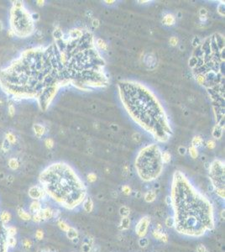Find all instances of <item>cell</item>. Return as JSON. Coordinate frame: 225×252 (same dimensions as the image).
Instances as JSON below:
<instances>
[{
	"label": "cell",
	"mask_w": 225,
	"mask_h": 252,
	"mask_svg": "<svg viewBox=\"0 0 225 252\" xmlns=\"http://www.w3.org/2000/svg\"><path fill=\"white\" fill-rule=\"evenodd\" d=\"M28 194H29V197L30 198L33 199V200H42V199H45L46 197V192L40 185H35V186L30 187Z\"/></svg>",
	"instance_id": "obj_8"
},
{
	"label": "cell",
	"mask_w": 225,
	"mask_h": 252,
	"mask_svg": "<svg viewBox=\"0 0 225 252\" xmlns=\"http://www.w3.org/2000/svg\"><path fill=\"white\" fill-rule=\"evenodd\" d=\"M79 240H80L79 237H77V238H74V239H72L71 241H72V243L74 244V245H77V244L79 243Z\"/></svg>",
	"instance_id": "obj_49"
},
{
	"label": "cell",
	"mask_w": 225,
	"mask_h": 252,
	"mask_svg": "<svg viewBox=\"0 0 225 252\" xmlns=\"http://www.w3.org/2000/svg\"><path fill=\"white\" fill-rule=\"evenodd\" d=\"M150 224V218L149 216H144L140 218L139 222L137 223L135 226V233L139 237H144L147 231H148L149 225Z\"/></svg>",
	"instance_id": "obj_7"
},
{
	"label": "cell",
	"mask_w": 225,
	"mask_h": 252,
	"mask_svg": "<svg viewBox=\"0 0 225 252\" xmlns=\"http://www.w3.org/2000/svg\"><path fill=\"white\" fill-rule=\"evenodd\" d=\"M129 171V169L128 166H124L123 168V175L124 176H127Z\"/></svg>",
	"instance_id": "obj_46"
},
{
	"label": "cell",
	"mask_w": 225,
	"mask_h": 252,
	"mask_svg": "<svg viewBox=\"0 0 225 252\" xmlns=\"http://www.w3.org/2000/svg\"><path fill=\"white\" fill-rule=\"evenodd\" d=\"M200 13H201V16L203 15V14H206L207 13V10L206 9H201V11H200Z\"/></svg>",
	"instance_id": "obj_53"
},
{
	"label": "cell",
	"mask_w": 225,
	"mask_h": 252,
	"mask_svg": "<svg viewBox=\"0 0 225 252\" xmlns=\"http://www.w3.org/2000/svg\"><path fill=\"white\" fill-rule=\"evenodd\" d=\"M122 191H123V192L125 194V195H127V196H129V194H131L132 193V189L128 185H124V186H123V188H122Z\"/></svg>",
	"instance_id": "obj_36"
},
{
	"label": "cell",
	"mask_w": 225,
	"mask_h": 252,
	"mask_svg": "<svg viewBox=\"0 0 225 252\" xmlns=\"http://www.w3.org/2000/svg\"><path fill=\"white\" fill-rule=\"evenodd\" d=\"M82 206H83V209L85 210L87 213H91L93 210V201L90 197H87L82 203Z\"/></svg>",
	"instance_id": "obj_12"
},
{
	"label": "cell",
	"mask_w": 225,
	"mask_h": 252,
	"mask_svg": "<svg viewBox=\"0 0 225 252\" xmlns=\"http://www.w3.org/2000/svg\"><path fill=\"white\" fill-rule=\"evenodd\" d=\"M11 220V214L7 211H3L0 214V222L3 223L4 224H8V223Z\"/></svg>",
	"instance_id": "obj_18"
},
{
	"label": "cell",
	"mask_w": 225,
	"mask_h": 252,
	"mask_svg": "<svg viewBox=\"0 0 225 252\" xmlns=\"http://www.w3.org/2000/svg\"><path fill=\"white\" fill-rule=\"evenodd\" d=\"M205 252H209V251H208V250H207V251H205Z\"/></svg>",
	"instance_id": "obj_57"
},
{
	"label": "cell",
	"mask_w": 225,
	"mask_h": 252,
	"mask_svg": "<svg viewBox=\"0 0 225 252\" xmlns=\"http://www.w3.org/2000/svg\"><path fill=\"white\" fill-rule=\"evenodd\" d=\"M130 227V218L129 217L122 218L119 223V230H127Z\"/></svg>",
	"instance_id": "obj_14"
},
{
	"label": "cell",
	"mask_w": 225,
	"mask_h": 252,
	"mask_svg": "<svg viewBox=\"0 0 225 252\" xmlns=\"http://www.w3.org/2000/svg\"><path fill=\"white\" fill-rule=\"evenodd\" d=\"M17 213H18V215H19V217L21 218V219H23V220H25V221L31 220V217H32V215H31L29 212H27V211H25V209H23L22 208L18 209Z\"/></svg>",
	"instance_id": "obj_16"
},
{
	"label": "cell",
	"mask_w": 225,
	"mask_h": 252,
	"mask_svg": "<svg viewBox=\"0 0 225 252\" xmlns=\"http://www.w3.org/2000/svg\"><path fill=\"white\" fill-rule=\"evenodd\" d=\"M209 174L216 193L224 199V164L214 161L209 167Z\"/></svg>",
	"instance_id": "obj_6"
},
{
	"label": "cell",
	"mask_w": 225,
	"mask_h": 252,
	"mask_svg": "<svg viewBox=\"0 0 225 252\" xmlns=\"http://www.w3.org/2000/svg\"><path fill=\"white\" fill-rule=\"evenodd\" d=\"M165 224L167 228H174L175 226V220L173 217H167L165 220Z\"/></svg>",
	"instance_id": "obj_31"
},
{
	"label": "cell",
	"mask_w": 225,
	"mask_h": 252,
	"mask_svg": "<svg viewBox=\"0 0 225 252\" xmlns=\"http://www.w3.org/2000/svg\"><path fill=\"white\" fill-rule=\"evenodd\" d=\"M9 26V32L19 38H26L34 32V19L21 1H15L12 4Z\"/></svg>",
	"instance_id": "obj_5"
},
{
	"label": "cell",
	"mask_w": 225,
	"mask_h": 252,
	"mask_svg": "<svg viewBox=\"0 0 225 252\" xmlns=\"http://www.w3.org/2000/svg\"><path fill=\"white\" fill-rule=\"evenodd\" d=\"M200 19H201L202 21H203H203H205V20L207 19V18H206V15H202V16H201V18H200Z\"/></svg>",
	"instance_id": "obj_54"
},
{
	"label": "cell",
	"mask_w": 225,
	"mask_h": 252,
	"mask_svg": "<svg viewBox=\"0 0 225 252\" xmlns=\"http://www.w3.org/2000/svg\"><path fill=\"white\" fill-rule=\"evenodd\" d=\"M40 214L42 216L43 221L45 220H49L51 218H53V214H54V210L51 209L50 207H46L42 208L40 210Z\"/></svg>",
	"instance_id": "obj_10"
},
{
	"label": "cell",
	"mask_w": 225,
	"mask_h": 252,
	"mask_svg": "<svg viewBox=\"0 0 225 252\" xmlns=\"http://www.w3.org/2000/svg\"><path fill=\"white\" fill-rule=\"evenodd\" d=\"M87 180L89 181L90 182H94L97 180V176L95 173H89L87 175Z\"/></svg>",
	"instance_id": "obj_39"
},
{
	"label": "cell",
	"mask_w": 225,
	"mask_h": 252,
	"mask_svg": "<svg viewBox=\"0 0 225 252\" xmlns=\"http://www.w3.org/2000/svg\"><path fill=\"white\" fill-rule=\"evenodd\" d=\"M14 111H15V108L13 107V105H9V114L10 116H13L14 114Z\"/></svg>",
	"instance_id": "obj_45"
},
{
	"label": "cell",
	"mask_w": 225,
	"mask_h": 252,
	"mask_svg": "<svg viewBox=\"0 0 225 252\" xmlns=\"http://www.w3.org/2000/svg\"><path fill=\"white\" fill-rule=\"evenodd\" d=\"M82 35H83V33L79 29H75V30H72L69 32V37L73 39V40L81 38V37H82Z\"/></svg>",
	"instance_id": "obj_21"
},
{
	"label": "cell",
	"mask_w": 225,
	"mask_h": 252,
	"mask_svg": "<svg viewBox=\"0 0 225 252\" xmlns=\"http://www.w3.org/2000/svg\"><path fill=\"white\" fill-rule=\"evenodd\" d=\"M43 237H44V232H43V230H38L35 232V238H36V239L40 240V239H43Z\"/></svg>",
	"instance_id": "obj_38"
},
{
	"label": "cell",
	"mask_w": 225,
	"mask_h": 252,
	"mask_svg": "<svg viewBox=\"0 0 225 252\" xmlns=\"http://www.w3.org/2000/svg\"><path fill=\"white\" fill-rule=\"evenodd\" d=\"M63 34L48 46L27 49L0 70V87L15 100L34 99L46 110L61 87L72 82L67 74L70 38Z\"/></svg>",
	"instance_id": "obj_1"
},
{
	"label": "cell",
	"mask_w": 225,
	"mask_h": 252,
	"mask_svg": "<svg viewBox=\"0 0 225 252\" xmlns=\"http://www.w3.org/2000/svg\"><path fill=\"white\" fill-rule=\"evenodd\" d=\"M36 3H38L37 4L40 5V6H42V5H44V1H37Z\"/></svg>",
	"instance_id": "obj_55"
},
{
	"label": "cell",
	"mask_w": 225,
	"mask_h": 252,
	"mask_svg": "<svg viewBox=\"0 0 225 252\" xmlns=\"http://www.w3.org/2000/svg\"><path fill=\"white\" fill-rule=\"evenodd\" d=\"M135 168L140 179L144 182L155 180L161 174L163 162L157 145H150L140 151L135 160Z\"/></svg>",
	"instance_id": "obj_4"
},
{
	"label": "cell",
	"mask_w": 225,
	"mask_h": 252,
	"mask_svg": "<svg viewBox=\"0 0 225 252\" xmlns=\"http://www.w3.org/2000/svg\"><path fill=\"white\" fill-rule=\"evenodd\" d=\"M96 45H97L98 49H100L101 51H107L108 50V45L104 40H102V39H98Z\"/></svg>",
	"instance_id": "obj_25"
},
{
	"label": "cell",
	"mask_w": 225,
	"mask_h": 252,
	"mask_svg": "<svg viewBox=\"0 0 225 252\" xmlns=\"http://www.w3.org/2000/svg\"><path fill=\"white\" fill-rule=\"evenodd\" d=\"M6 233L8 236H15L17 233V230L14 226H8V224L6 225Z\"/></svg>",
	"instance_id": "obj_27"
},
{
	"label": "cell",
	"mask_w": 225,
	"mask_h": 252,
	"mask_svg": "<svg viewBox=\"0 0 225 252\" xmlns=\"http://www.w3.org/2000/svg\"><path fill=\"white\" fill-rule=\"evenodd\" d=\"M189 153H190V156H191V158L196 159L197 156H198V151L196 147L194 146H191L189 148Z\"/></svg>",
	"instance_id": "obj_33"
},
{
	"label": "cell",
	"mask_w": 225,
	"mask_h": 252,
	"mask_svg": "<svg viewBox=\"0 0 225 252\" xmlns=\"http://www.w3.org/2000/svg\"><path fill=\"white\" fill-rule=\"evenodd\" d=\"M138 243H139L140 247L145 248V247H147V246L149 245L150 241H149L148 238H146V237L144 236V237H140V239H139V241H138Z\"/></svg>",
	"instance_id": "obj_28"
},
{
	"label": "cell",
	"mask_w": 225,
	"mask_h": 252,
	"mask_svg": "<svg viewBox=\"0 0 225 252\" xmlns=\"http://www.w3.org/2000/svg\"><path fill=\"white\" fill-rule=\"evenodd\" d=\"M155 230L158 231H163V228H162L161 224H158L157 225H156V229H155Z\"/></svg>",
	"instance_id": "obj_51"
},
{
	"label": "cell",
	"mask_w": 225,
	"mask_h": 252,
	"mask_svg": "<svg viewBox=\"0 0 225 252\" xmlns=\"http://www.w3.org/2000/svg\"><path fill=\"white\" fill-rule=\"evenodd\" d=\"M203 138L200 136V135H197V136H195L193 139H192V141H191V146H194V147H198L200 145L203 144Z\"/></svg>",
	"instance_id": "obj_26"
},
{
	"label": "cell",
	"mask_w": 225,
	"mask_h": 252,
	"mask_svg": "<svg viewBox=\"0 0 225 252\" xmlns=\"http://www.w3.org/2000/svg\"><path fill=\"white\" fill-rule=\"evenodd\" d=\"M31 219H32L34 223H40L41 221H43L42 216H41V214H40V211L35 213V214H33L32 217H31Z\"/></svg>",
	"instance_id": "obj_32"
},
{
	"label": "cell",
	"mask_w": 225,
	"mask_h": 252,
	"mask_svg": "<svg viewBox=\"0 0 225 252\" xmlns=\"http://www.w3.org/2000/svg\"><path fill=\"white\" fill-rule=\"evenodd\" d=\"M220 218H221V219H222V220H224V209L221 211Z\"/></svg>",
	"instance_id": "obj_52"
},
{
	"label": "cell",
	"mask_w": 225,
	"mask_h": 252,
	"mask_svg": "<svg viewBox=\"0 0 225 252\" xmlns=\"http://www.w3.org/2000/svg\"><path fill=\"white\" fill-rule=\"evenodd\" d=\"M179 153L182 155V156H183V155L186 154V149H185V147H182V146H181V147L179 148Z\"/></svg>",
	"instance_id": "obj_48"
},
{
	"label": "cell",
	"mask_w": 225,
	"mask_h": 252,
	"mask_svg": "<svg viewBox=\"0 0 225 252\" xmlns=\"http://www.w3.org/2000/svg\"><path fill=\"white\" fill-rule=\"evenodd\" d=\"M45 145H46V146L48 149H51V148L53 147L54 141H53V140L51 139V138H48V139H46V141H45Z\"/></svg>",
	"instance_id": "obj_37"
},
{
	"label": "cell",
	"mask_w": 225,
	"mask_h": 252,
	"mask_svg": "<svg viewBox=\"0 0 225 252\" xmlns=\"http://www.w3.org/2000/svg\"><path fill=\"white\" fill-rule=\"evenodd\" d=\"M93 25L94 27H98V25H99V21H98V19H94L93 21Z\"/></svg>",
	"instance_id": "obj_50"
},
{
	"label": "cell",
	"mask_w": 225,
	"mask_h": 252,
	"mask_svg": "<svg viewBox=\"0 0 225 252\" xmlns=\"http://www.w3.org/2000/svg\"><path fill=\"white\" fill-rule=\"evenodd\" d=\"M66 234H67V237L69 239H71V240H72V239L77 238V237L79 236L78 231H77L75 228H73V227H70V229L66 232Z\"/></svg>",
	"instance_id": "obj_20"
},
{
	"label": "cell",
	"mask_w": 225,
	"mask_h": 252,
	"mask_svg": "<svg viewBox=\"0 0 225 252\" xmlns=\"http://www.w3.org/2000/svg\"><path fill=\"white\" fill-rule=\"evenodd\" d=\"M144 198L146 203H152V202H154L156 199V193H155V191H152V190L151 191H148L144 194Z\"/></svg>",
	"instance_id": "obj_19"
},
{
	"label": "cell",
	"mask_w": 225,
	"mask_h": 252,
	"mask_svg": "<svg viewBox=\"0 0 225 252\" xmlns=\"http://www.w3.org/2000/svg\"><path fill=\"white\" fill-rule=\"evenodd\" d=\"M92 247H93V245H90V244L82 243V245H81V252H91Z\"/></svg>",
	"instance_id": "obj_34"
},
{
	"label": "cell",
	"mask_w": 225,
	"mask_h": 252,
	"mask_svg": "<svg viewBox=\"0 0 225 252\" xmlns=\"http://www.w3.org/2000/svg\"><path fill=\"white\" fill-rule=\"evenodd\" d=\"M163 24L166 25H173L176 22V18L173 14L171 13H167L165 15V17L163 18Z\"/></svg>",
	"instance_id": "obj_17"
},
{
	"label": "cell",
	"mask_w": 225,
	"mask_h": 252,
	"mask_svg": "<svg viewBox=\"0 0 225 252\" xmlns=\"http://www.w3.org/2000/svg\"><path fill=\"white\" fill-rule=\"evenodd\" d=\"M100 251V247L98 245H93L92 247V250H91V252H99Z\"/></svg>",
	"instance_id": "obj_47"
},
{
	"label": "cell",
	"mask_w": 225,
	"mask_h": 252,
	"mask_svg": "<svg viewBox=\"0 0 225 252\" xmlns=\"http://www.w3.org/2000/svg\"><path fill=\"white\" fill-rule=\"evenodd\" d=\"M42 209V205L40 201L33 200V202L30 203V211L32 214H35L37 212H40Z\"/></svg>",
	"instance_id": "obj_13"
},
{
	"label": "cell",
	"mask_w": 225,
	"mask_h": 252,
	"mask_svg": "<svg viewBox=\"0 0 225 252\" xmlns=\"http://www.w3.org/2000/svg\"><path fill=\"white\" fill-rule=\"evenodd\" d=\"M177 43H178V39L176 38V37L173 36V37H171L170 39V44L172 46H176L177 45Z\"/></svg>",
	"instance_id": "obj_43"
},
{
	"label": "cell",
	"mask_w": 225,
	"mask_h": 252,
	"mask_svg": "<svg viewBox=\"0 0 225 252\" xmlns=\"http://www.w3.org/2000/svg\"><path fill=\"white\" fill-rule=\"evenodd\" d=\"M5 140L8 141L9 144H13V143H14L15 141H16V139H15L14 135H13V134H11V133L7 134V135H6V139H5Z\"/></svg>",
	"instance_id": "obj_35"
},
{
	"label": "cell",
	"mask_w": 225,
	"mask_h": 252,
	"mask_svg": "<svg viewBox=\"0 0 225 252\" xmlns=\"http://www.w3.org/2000/svg\"><path fill=\"white\" fill-rule=\"evenodd\" d=\"M160 188V186H159V184H155V188Z\"/></svg>",
	"instance_id": "obj_56"
},
{
	"label": "cell",
	"mask_w": 225,
	"mask_h": 252,
	"mask_svg": "<svg viewBox=\"0 0 225 252\" xmlns=\"http://www.w3.org/2000/svg\"><path fill=\"white\" fill-rule=\"evenodd\" d=\"M19 166V163L18 162L17 159L15 158H12L10 159L9 161V167L12 169V170H15L17 169L18 167Z\"/></svg>",
	"instance_id": "obj_30"
},
{
	"label": "cell",
	"mask_w": 225,
	"mask_h": 252,
	"mask_svg": "<svg viewBox=\"0 0 225 252\" xmlns=\"http://www.w3.org/2000/svg\"><path fill=\"white\" fill-rule=\"evenodd\" d=\"M119 215L121 216V218H126V217H129V214H130V209H129V208L127 207V206H121V207L119 208Z\"/></svg>",
	"instance_id": "obj_22"
},
{
	"label": "cell",
	"mask_w": 225,
	"mask_h": 252,
	"mask_svg": "<svg viewBox=\"0 0 225 252\" xmlns=\"http://www.w3.org/2000/svg\"><path fill=\"white\" fill-rule=\"evenodd\" d=\"M39 182L46 197L67 209H75L87 197L84 182L66 163H53L47 167L40 174Z\"/></svg>",
	"instance_id": "obj_3"
},
{
	"label": "cell",
	"mask_w": 225,
	"mask_h": 252,
	"mask_svg": "<svg viewBox=\"0 0 225 252\" xmlns=\"http://www.w3.org/2000/svg\"><path fill=\"white\" fill-rule=\"evenodd\" d=\"M57 225H58V227H59L60 229L62 231H64V232H67V231L70 229V227H71L67 223H66L64 220L61 219V218H58V219H57Z\"/></svg>",
	"instance_id": "obj_23"
},
{
	"label": "cell",
	"mask_w": 225,
	"mask_h": 252,
	"mask_svg": "<svg viewBox=\"0 0 225 252\" xmlns=\"http://www.w3.org/2000/svg\"><path fill=\"white\" fill-rule=\"evenodd\" d=\"M165 202H166V204L169 207H171L172 206V199L170 197V195L166 197V199H165Z\"/></svg>",
	"instance_id": "obj_44"
},
{
	"label": "cell",
	"mask_w": 225,
	"mask_h": 252,
	"mask_svg": "<svg viewBox=\"0 0 225 252\" xmlns=\"http://www.w3.org/2000/svg\"><path fill=\"white\" fill-rule=\"evenodd\" d=\"M152 235L155 239H159L164 243H167L168 242V235L164 233L163 231H158L156 230H154L152 231Z\"/></svg>",
	"instance_id": "obj_11"
},
{
	"label": "cell",
	"mask_w": 225,
	"mask_h": 252,
	"mask_svg": "<svg viewBox=\"0 0 225 252\" xmlns=\"http://www.w3.org/2000/svg\"><path fill=\"white\" fill-rule=\"evenodd\" d=\"M161 160L162 162L165 163V164H167L170 162L171 160V156H170V154L168 152V151H165L161 153Z\"/></svg>",
	"instance_id": "obj_29"
},
{
	"label": "cell",
	"mask_w": 225,
	"mask_h": 252,
	"mask_svg": "<svg viewBox=\"0 0 225 252\" xmlns=\"http://www.w3.org/2000/svg\"><path fill=\"white\" fill-rule=\"evenodd\" d=\"M196 251H197V252H205L207 251V248L205 247L203 245L200 244V245H198L197 246Z\"/></svg>",
	"instance_id": "obj_41"
},
{
	"label": "cell",
	"mask_w": 225,
	"mask_h": 252,
	"mask_svg": "<svg viewBox=\"0 0 225 252\" xmlns=\"http://www.w3.org/2000/svg\"><path fill=\"white\" fill-rule=\"evenodd\" d=\"M6 224L0 222V252H9V247L7 244Z\"/></svg>",
	"instance_id": "obj_9"
},
{
	"label": "cell",
	"mask_w": 225,
	"mask_h": 252,
	"mask_svg": "<svg viewBox=\"0 0 225 252\" xmlns=\"http://www.w3.org/2000/svg\"><path fill=\"white\" fill-rule=\"evenodd\" d=\"M23 245H24V247L26 248V249H29V248L31 247L32 242H31V240H30V239H24V240H23Z\"/></svg>",
	"instance_id": "obj_40"
},
{
	"label": "cell",
	"mask_w": 225,
	"mask_h": 252,
	"mask_svg": "<svg viewBox=\"0 0 225 252\" xmlns=\"http://www.w3.org/2000/svg\"><path fill=\"white\" fill-rule=\"evenodd\" d=\"M33 129H34V132L35 134V135L38 137V138H40L41 136H43L46 133V129L45 127L41 125V124H34L33 126Z\"/></svg>",
	"instance_id": "obj_15"
},
{
	"label": "cell",
	"mask_w": 225,
	"mask_h": 252,
	"mask_svg": "<svg viewBox=\"0 0 225 252\" xmlns=\"http://www.w3.org/2000/svg\"><path fill=\"white\" fill-rule=\"evenodd\" d=\"M7 244L9 245V249L15 247L17 245V239L15 238V236H7Z\"/></svg>",
	"instance_id": "obj_24"
},
{
	"label": "cell",
	"mask_w": 225,
	"mask_h": 252,
	"mask_svg": "<svg viewBox=\"0 0 225 252\" xmlns=\"http://www.w3.org/2000/svg\"><path fill=\"white\" fill-rule=\"evenodd\" d=\"M175 230L189 237H201L215 226L213 208L181 171L173 176L171 194Z\"/></svg>",
	"instance_id": "obj_2"
},
{
	"label": "cell",
	"mask_w": 225,
	"mask_h": 252,
	"mask_svg": "<svg viewBox=\"0 0 225 252\" xmlns=\"http://www.w3.org/2000/svg\"><path fill=\"white\" fill-rule=\"evenodd\" d=\"M207 146H208V149L210 150H212L215 148V146H216V144H215V142L213 141H208V143H207Z\"/></svg>",
	"instance_id": "obj_42"
}]
</instances>
